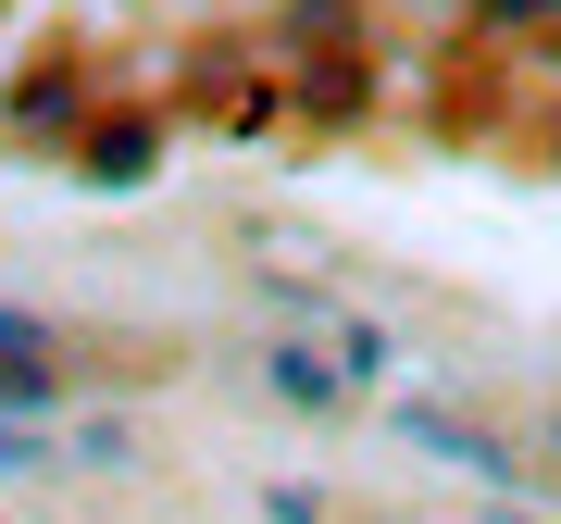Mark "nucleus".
Segmentation results:
<instances>
[{
  "mask_svg": "<svg viewBox=\"0 0 561 524\" xmlns=\"http://www.w3.org/2000/svg\"><path fill=\"white\" fill-rule=\"evenodd\" d=\"M62 400V338L38 312H0V412H50Z\"/></svg>",
  "mask_w": 561,
  "mask_h": 524,
  "instance_id": "nucleus-1",
  "label": "nucleus"
},
{
  "mask_svg": "<svg viewBox=\"0 0 561 524\" xmlns=\"http://www.w3.org/2000/svg\"><path fill=\"white\" fill-rule=\"evenodd\" d=\"M400 437H412V449H437V463H461V475H486V487H524V449H512V437H486V424L400 412Z\"/></svg>",
  "mask_w": 561,
  "mask_h": 524,
  "instance_id": "nucleus-2",
  "label": "nucleus"
},
{
  "mask_svg": "<svg viewBox=\"0 0 561 524\" xmlns=\"http://www.w3.org/2000/svg\"><path fill=\"white\" fill-rule=\"evenodd\" d=\"M262 387H275V400H300V412H337L362 375H337V350H300V338H287V350H262Z\"/></svg>",
  "mask_w": 561,
  "mask_h": 524,
  "instance_id": "nucleus-3",
  "label": "nucleus"
},
{
  "mask_svg": "<svg viewBox=\"0 0 561 524\" xmlns=\"http://www.w3.org/2000/svg\"><path fill=\"white\" fill-rule=\"evenodd\" d=\"M150 150H162L150 125H101V138H88V162H101V187H138V175H150Z\"/></svg>",
  "mask_w": 561,
  "mask_h": 524,
  "instance_id": "nucleus-4",
  "label": "nucleus"
},
{
  "mask_svg": "<svg viewBox=\"0 0 561 524\" xmlns=\"http://www.w3.org/2000/svg\"><path fill=\"white\" fill-rule=\"evenodd\" d=\"M474 13H486V25H549L561 0H474Z\"/></svg>",
  "mask_w": 561,
  "mask_h": 524,
  "instance_id": "nucleus-5",
  "label": "nucleus"
},
{
  "mask_svg": "<svg viewBox=\"0 0 561 524\" xmlns=\"http://www.w3.org/2000/svg\"><path fill=\"white\" fill-rule=\"evenodd\" d=\"M549 449H561V412H549Z\"/></svg>",
  "mask_w": 561,
  "mask_h": 524,
  "instance_id": "nucleus-6",
  "label": "nucleus"
}]
</instances>
